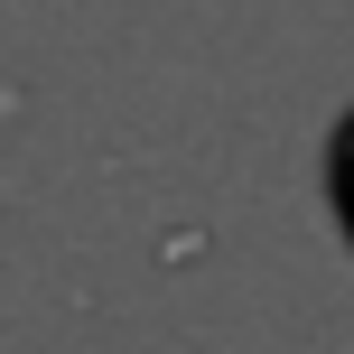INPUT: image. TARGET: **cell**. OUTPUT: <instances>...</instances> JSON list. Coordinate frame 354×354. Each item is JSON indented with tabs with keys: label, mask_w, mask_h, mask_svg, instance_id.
Listing matches in <instances>:
<instances>
[{
	"label": "cell",
	"mask_w": 354,
	"mask_h": 354,
	"mask_svg": "<svg viewBox=\"0 0 354 354\" xmlns=\"http://www.w3.org/2000/svg\"><path fill=\"white\" fill-rule=\"evenodd\" d=\"M326 205H336V224L354 243V112L336 122V140H326Z\"/></svg>",
	"instance_id": "1"
}]
</instances>
